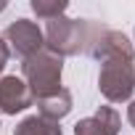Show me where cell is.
I'll list each match as a JSON object with an SVG mask.
<instances>
[{
  "mask_svg": "<svg viewBox=\"0 0 135 135\" xmlns=\"http://www.w3.org/2000/svg\"><path fill=\"white\" fill-rule=\"evenodd\" d=\"M85 53L93 56V58L101 61V64H103V61H117V58H122V61H132V58H135V48H132V42H130L122 32L109 29V27L95 24V21H90Z\"/></svg>",
  "mask_w": 135,
  "mask_h": 135,
  "instance_id": "cell-3",
  "label": "cell"
},
{
  "mask_svg": "<svg viewBox=\"0 0 135 135\" xmlns=\"http://www.w3.org/2000/svg\"><path fill=\"white\" fill-rule=\"evenodd\" d=\"M88 32H90V21L88 19H50L45 27V48L53 50L56 56H77L80 50H85L88 45Z\"/></svg>",
  "mask_w": 135,
  "mask_h": 135,
  "instance_id": "cell-2",
  "label": "cell"
},
{
  "mask_svg": "<svg viewBox=\"0 0 135 135\" xmlns=\"http://www.w3.org/2000/svg\"><path fill=\"white\" fill-rule=\"evenodd\" d=\"M6 8H8V3H6V0H0V13H3Z\"/></svg>",
  "mask_w": 135,
  "mask_h": 135,
  "instance_id": "cell-13",
  "label": "cell"
},
{
  "mask_svg": "<svg viewBox=\"0 0 135 135\" xmlns=\"http://www.w3.org/2000/svg\"><path fill=\"white\" fill-rule=\"evenodd\" d=\"M37 109H40V117L58 122V119H64L66 114L72 111V93L66 90V88H61V90H56L53 95L40 98V101H37Z\"/></svg>",
  "mask_w": 135,
  "mask_h": 135,
  "instance_id": "cell-8",
  "label": "cell"
},
{
  "mask_svg": "<svg viewBox=\"0 0 135 135\" xmlns=\"http://www.w3.org/2000/svg\"><path fill=\"white\" fill-rule=\"evenodd\" d=\"M127 122H130V124L135 127V101H132V103L127 106Z\"/></svg>",
  "mask_w": 135,
  "mask_h": 135,
  "instance_id": "cell-12",
  "label": "cell"
},
{
  "mask_svg": "<svg viewBox=\"0 0 135 135\" xmlns=\"http://www.w3.org/2000/svg\"><path fill=\"white\" fill-rule=\"evenodd\" d=\"M122 119L111 106H101L93 117L80 119L74 124V135H119Z\"/></svg>",
  "mask_w": 135,
  "mask_h": 135,
  "instance_id": "cell-7",
  "label": "cell"
},
{
  "mask_svg": "<svg viewBox=\"0 0 135 135\" xmlns=\"http://www.w3.org/2000/svg\"><path fill=\"white\" fill-rule=\"evenodd\" d=\"M98 90L111 103H124L135 93V64L132 61H103L98 74Z\"/></svg>",
  "mask_w": 135,
  "mask_h": 135,
  "instance_id": "cell-4",
  "label": "cell"
},
{
  "mask_svg": "<svg viewBox=\"0 0 135 135\" xmlns=\"http://www.w3.org/2000/svg\"><path fill=\"white\" fill-rule=\"evenodd\" d=\"M35 103L29 88L19 77H3L0 80V111L3 114H19Z\"/></svg>",
  "mask_w": 135,
  "mask_h": 135,
  "instance_id": "cell-6",
  "label": "cell"
},
{
  "mask_svg": "<svg viewBox=\"0 0 135 135\" xmlns=\"http://www.w3.org/2000/svg\"><path fill=\"white\" fill-rule=\"evenodd\" d=\"M61 72H64V58L56 56L48 48L37 50L35 56H29L21 64L24 82H27V88H29V93H32L35 101H40V98L53 95L56 90H61Z\"/></svg>",
  "mask_w": 135,
  "mask_h": 135,
  "instance_id": "cell-1",
  "label": "cell"
},
{
  "mask_svg": "<svg viewBox=\"0 0 135 135\" xmlns=\"http://www.w3.org/2000/svg\"><path fill=\"white\" fill-rule=\"evenodd\" d=\"M66 8H69V6H66L64 0H32V11H35L40 19H45V21L64 16Z\"/></svg>",
  "mask_w": 135,
  "mask_h": 135,
  "instance_id": "cell-10",
  "label": "cell"
},
{
  "mask_svg": "<svg viewBox=\"0 0 135 135\" xmlns=\"http://www.w3.org/2000/svg\"><path fill=\"white\" fill-rule=\"evenodd\" d=\"M8 58H11V50H8L6 40L0 37V74H3V69H6V64H8Z\"/></svg>",
  "mask_w": 135,
  "mask_h": 135,
  "instance_id": "cell-11",
  "label": "cell"
},
{
  "mask_svg": "<svg viewBox=\"0 0 135 135\" xmlns=\"http://www.w3.org/2000/svg\"><path fill=\"white\" fill-rule=\"evenodd\" d=\"M3 40H6L11 56H16L21 61H27L29 56H35L37 50L45 48L42 29L35 21H29V19H16L13 24H8L6 32H3Z\"/></svg>",
  "mask_w": 135,
  "mask_h": 135,
  "instance_id": "cell-5",
  "label": "cell"
},
{
  "mask_svg": "<svg viewBox=\"0 0 135 135\" xmlns=\"http://www.w3.org/2000/svg\"><path fill=\"white\" fill-rule=\"evenodd\" d=\"M13 135H64V132H61V124H58V122L35 114V117L21 119V122L16 124Z\"/></svg>",
  "mask_w": 135,
  "mask_h": 135,
  "instance_id": "cell-9",
  "label": "cell"
}]
</instances>
